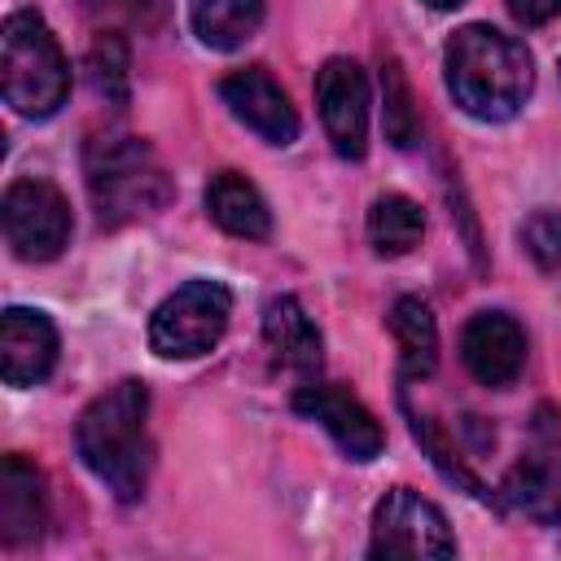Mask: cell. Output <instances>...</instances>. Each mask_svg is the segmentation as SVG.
I'll return each mask as SVG.
<instances>
[{
  "label": "cell",
  "mask_w": 561,
  "mask_h": 561,
  "mask_svg": "<svg viewBox=\"0 0 561 561\" xmlns=\"http://www.w3.org/2000/svg\"><path fill=\"white\" fill-rule=\"evenodd\" d=\"M162 0H92V9H101V13H110V18H145V13H153Z\"/></svg>",
  "instance_id": "obj_24"
},
{
  "label": "cell",
  "mask_w": 561,
  "mask_h": 561,
  "mask_svg": "<svg viewBox=\"0 0 561 561\" xmlns=\"http://www.w3.org/2000/svg\"><path fill=\"white\" fill-rule=\"evenodd\" d=\"M0 224H4V241L26 263H48L70 241V206H66L61 188L48 180H35V175L13 180L4 188Z\"/></svg>",
  "instance_id": "obj_7"
},
{
  "label": "cell",
  "mask_w": 561,
  "mask_h": 561,
  "mask_svg": "<svg viewBox=\"0 0 561 561\" xmlns=\"http://www.w3.org/2000/svg\"><path fill=\"white\" fill-rule=\"evenodd\" d=\"M188 22L206 48L232 53L259 31L263 0H188Z\"/></svg>",
  "instance_id": "obj_17"
},
{
  "label": "cell",
  "mask_w": 561,
  "mask_h": 561,
  "mask_svg": "<svg viewBox=\"0 0 561 561\" xmlns=\"http://www.w3.org/2000/svg\"><path fill=\"white\" fill-rule=\"evenodd\" d=\"M206 210L210 219L245 241H263L272 232V210L263 202V193L241 175V171H215L206 180Z\"/></svg>",
  "instance_id": "obj_15"
},
{
  "label": "cell",
  "mask_w": 561,
  "mask_h": 561,
  "mask_svg": "<svg viewBox=\"0 0 561 561\" xmlns=\"http://www.w3.org/2000/svg\"><path fill=\"white\" fill-rule=\"evenodd\" d=\"M430 9H456V4H465V0H425Z\"/></svg>",
  "instance_id": "obj_25"
},
{
  "label": "cell",
  "mask_w": 561,
  "mask_h": 561,
  "mask_svg": "<svg viewBox=\"0 0 561 561\" xmlns=\"http://www.w3.org/2000/svg\"><path fill=\"white\" fill-rule=\"evenodd\" d=\"M219 101L259 140H267V145H294L298 140V114H294L285 88L263 66H245V70L224 75L219 79Z\"/></svg>",
  "instance_id": "obj_9"
},
{
  "label": "cell",
  "mask_w": 561,
  "mask_h": 561,
  "mask_svg": "<svg viewBox=\"0 0 561 561\" xmlns=\"http://www.w3.org/2000/svg\"><path fill=\"white\" fill-rule=\"evenodd\" d=\"M294 412H302L307 421L324 425V430L333 434V443H337L351 460H373V456H381L386 434H381L377 416H373L355 394H346L342 386H324V381L298 386V390H294Z\"/></svg>",
  "instance_id": "obj_10"
},
{
  "label": "cell",
  "mask_w": 561,
  "mask_h": 561,
  "mask_svg": "<svg viewBox=\"0 0 561 561\" xmlns=\"http://www.w3.org/2000/svg\"><path fill=\"white\" fill-rule=\"evenodd\" d=\"M381 92H386V136L399 149H408L416 140V110H412V92L394 61L381 66Z\"/></svg>",
  "instance_id": "obj_20"
},
{
  "label": "cell",
  "mask_w": 561,
  "mask_h": 561,
  "mask_svg": "<svg viewBox=\"0 0 561 561\" xmlns=\"http://www.w3.org/2000/svg\"><path fill=\"white\" fill-rule=\"evenodd\" d=\"M508 13L522 26H543V22L561 18V0H508Z\"/></svg>",
  "instance_id": "obj_23"
},
{
  "label": "cell",
  "mask_w": 561,
  "mask_h": 561,
  "mask_svg": "<svg viewBox=\"0 0 561 561\" xmlns=\"http://www.w3.org/2000/svg\"><path fill=\"white\" fill-rule=\"evenodd\" d=\"M522 245L539 267H557L561 263V210H535L522 224Z\"/></svg>",
  "instance_id": "obj_22"
},
{
  "label": "cell",
  "mask_w": 561,
  "mask_h": 561,
  "mask_svg": "<svg viewBox=\"0 0 561 561\" xmlns=\"http://www.w3.org/2000/svg\"><path fill=\"white\" fill-rule=\"evenodd\" d=\"M394 342H399V364L403 377H430L438 364V324L421 298H399L386 316Z\"/></svg>",
  "instance_id": "obj_18"
},
{
  "label": "cell",
  "mask_w": 561,
  "mask_h": 561,
  "mask_svg": "<svg viewBox=\"0 0 561 561\" xmlns=\"http://www.w3.org/2000/svg\"><path fill=\"white\" fill-rule=\"evenodd\" d=\"M0 88L4 101L22 118H48L66 105L70 92V66L48 31V22L31 9H18L4 18L0 31Z\"/></svg>",
  "instance_id": "obj_4"
},
{
  "label": "cell",
  "mask_w": 561,
  "mask_h": 561,
  "mask_svg": "<svg viewBox=\"0 0 561 561\" xmlns=\"http://www.w3.org/2000/svg\"><path fill=\"white\" fill-rule=\"evenodd\" d=\"M460 359L482 386H513L526 364V333L508 311H478L460 333Z\"/></svg>",
  "instance_id": "obj_11"
},
{
  "label": "cell",
  "mask_w": 561,
  "mask_h": 561,
  "mask_svg": "<svg viewBox=\"0 0 561 561\" xmlns=\"http://www.w3.org/2000/svg\"><path fill=\"white\" fill-rule=\"evenodd\" d=\"M83 184L101 228L149 219L171 202V175L140 136H92L83 149Z\"/></svg>",
  "instance_id": "obj_3"
},
{
  "label": "cell",
  "mask_w": 561,
  "mask_h": 561,
  "mask_svg": "<svg viewBox=\"0 0 561 561\" xmlns=\"http://www.w3.org/2000/svg\"><path fill=\"white\" fill-rule=\"evenodd\" d=\"M57 364V329L44 311L9 307L0 316V373L9 386H39Z\"/></svg>",
  "instance_id": "obj_12"
},
{
  "label": "cell",
  "mask_w": 561,
  "mask_h": 561,
  "mask_svg": "<svg viewBox=\"0 0 561 561\" xmlns=\"http://www.w3.org/2000/svg\"><path fill=\"white\" fill-rule=\"evenodd\" d=\"M232 316V294L219 280H188L158 302L149 316V346L162 359H197L206 355Z\"/></svg>",
  "instance_id": "obj_5"
},
{
  "label": "cell",
  "mask_w": 561,
  "mask_h": 561,
  "mask_svg": "<svg viewBox=\"0 0 561 561\" xmlns=\"http://www.w3.org/2000/svg\"><path fill=\"white\" fill-rule=\"evenodd\" d=\"M443 70H447V92L478 123L513 118L526 105L535 83L526 44L486 22H469L447 39Z\"/></svg>",
  "instance_id": "obj_2"
},
{
  "label": "cell",
  "mask_w": 561,
  "mask_h": 561,
  "mask_svg": "<svg viewBox=\"0 0 561 561\" xmlns=\"http://www.w3.org/2000/svg\"><path fill=\"white\" fill-rule=\"evenodd\" d=\"M48 522V491L44 473L26 456L0 460V543L22 548L44 535Z\"/></svg>",
  "instance_id": "obj_13"
},
{
  "label": "cell",
  "mask_w": 561,
  "mask_h": 561,
  "mask_svg": "<svg viewBox=\"0 0 561 561\" xmlns=\"http://www.w3.org/2000/svg\"><path fill=\"white\" fill-rule=\"evenodd\" d=\"M425 237V210L403 197V193H386L373 202L368 210V241L381 259H399L408 250H416Z\"/></svg>",
  "instance_id": "obj_19"
},
{
  "label": "cell",
  "mask_w": 561,
  "mask_h": 561,
  "mask_svg": "<svg viewBox=\"0 0 561 561\" xmlns=\"http://www.w3.org/2000/svg\"><path fill=\"white\" fill-rule=\"evenodd\" d=\"M368 557H408V561H447L456 557V539L447 530V517L425 495L394 486L373 508V535Z\"/></svg>",
  "instance_id": "obj_6"
},
{
  "label": "cell",
  "mask_w": 561,
  "mask_h": 561,
  "mask_svg": "<svg viewBox=\"0 0 561 561\" xmlns=\"http://www.w3.org/2000/svg\"><path fill=\"white\" fill-rule=\"evenodd\" d=\"M75 451L92 478H101L123 504L140 500L153 469L149 443V386L123 377L96 394L75 421Z\"/></svg>",
  "instance_id": "obj_1"
},
{
  "label": "cell",
  "mask_w": 561,
  "mask_h": 561,
  "mask_svg": "<svg viewBox=\"0 0 561 561\" xmlns=\"http://www.w3.org/2000/svg\"><path fill=\"white\" fill-rule=\"evenodd\" d=\"M92 83L105 101H123L127 96V48L118 35H101L92 44Z\"/></svg>",
  "instance_id": "obj_21"
},
{
  "label": "cell",
  "mask_w": 561,
  "mask_h": 561,
  "mask_svg": "<svg viewBox=\"0 0 561 561\" xmlns=\"http://www.w3.org/2000/svg\"><path fill=\"white\" fill-rule=\"evenodd\" d=\"M263 337H267V346H272L280 368L316 381V373L324 364V342H320V329L311 324V316L302 311L298 298L280 294V298H272L263 307Z\"/></svg>",
  "instance_id": "obj_14"
},
{
  "label": "cell",
  "mask_w": 561,
  "mask_h": 561,
  "mask_svg": "<svg viewBox=\"0 0 561 561\" xmlns=\"http://www.w3.org/2000/svg\"><path fill=\"white\" fill-rule=\"evenodd\" d=\"M500 500L513 513H522L539 526L561 522V465L548 460V456H522L508 469V478L500 486Z\"/></svg>",
  "instance_id": "obj_16"
},
{
  "label": "cell",
  "mask_w": 561,
  "mask_h": 561,
  "mask_svg": "<svg viewBox=\"0 0 561 561\" xmlns=\"http://www.w3.org/2000/svg\"><path fill=\"white\" fill-rule=\"evenodd\" d=\"M316 105L337 158H364L368 149V79L351 57H329L316 70Z\"/></svg>",
  "instance_id": "obj_8"
}]
</instances>
